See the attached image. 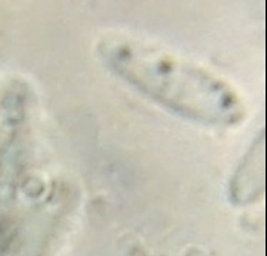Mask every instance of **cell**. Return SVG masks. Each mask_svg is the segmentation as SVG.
Segmentation results:
<instances>
[{
  "instance_id": "2",
  "label": "cell",
  "mask_w": 267,
  "mask_h": 256,
  "mask_svg": "<svg viewBox=\"0 0 267 256\" xmlns=\"http://www.w3.org/2000/svg\"><path fill=\"white\" fill-rule=\"evenodd\" d=\"M0 256H41V249L29 239L15 237L0 248Z\"/></svg>"
},
{
  "instance_id": "1",
  "label": "cell",
  "mask_w": 267,
  "mask_h": 256,
  "mask_svg": "<svg viewBox=\"0 0 267 256\" xmlns=\"http://www.w3.org/2000/svg\"><path fill=\"white\" fill-rule=\"evenodd\" d=\"M96 53L117 79L180 119L233 127L246 117L240 93L226 79L159 44L110 34L99 40Z\"/></svg>"
}]
</instances>
